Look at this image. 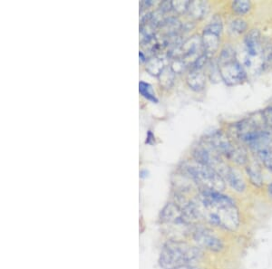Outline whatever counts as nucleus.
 <instances>
[{
	"instance_id": "nucleus-1",
	"label": "nucleus",
	"mask_w": 272,
	"mask_h": 269,
	"mask_svg": "<svg viewBox=\"0 0 272 269\" xmlns=\"http://www.w3.org/2000/svg\"><path fill=\"white\" fill-rule=\"evenodd\" d=\"M194 202L201 222L226 235L240 232L244 218L234 198L224 192L201 189Z\"/></svg>"
},
{
	"instance_id": "nucleus-2",
	"label": "nucleus",
	"mask_w": 272,
	"mask_h": 269,
	"mask_svg": "<svg viewBox=\"0 0 272 269\" xmlns=\"http://www.w3.org/2000/svg\"><path fill=\"white\" fill-rule=\"evenodd\" d=\"M190 237L194 245L203 249L204 252L211 255H224L229 249L227 235L204 223L194 224L191 229Z\"/></svg>"
},
{
	"instance_id": "nucleus-3",
	"label": "nucleus",
	"mask_w": 272,
	"mask_h": 269,
	"mask_svg": "<svg viewBox=\"0 0 272 269\" xmlns=\"http://www.w3.org/2000/svg\"><path fill=\"white\" fill-rule=\"evenodd\" d=\"M219 65V64H218ZM220 78L228 85H237L247 79L246 71L237 59L219 65Z\"/></svg>"
},
{
	"instance_id": "nucleus-4",
	"label": "nucleus",
	"mask_w": 272,
	"mask_h": 269,
	"mask_svg": "<svg viewBox=\"0 0 272 269\" xmlns=\"http://www.w3.org/2000/svg\"><path fill=\"white\" fill-rule=\"evenodd\" d=\"M205 141L210 145L221 157H224L229 161L233 155L238 144H235L228 135L223 132H215L209 134Z\"/></svg>"
},
{
	"instance_id": "nucleus-5",
	"label": "nucleus",
	"mask_w": 272,
	"mask_h": 269,
	"mask_svg": "<svg viewBox=\"0 0 272 269\" xmlns=\"http://www.w3.org/2000/svg\"><path fill=\"white\" fill-rule=\"evenodd\" d=\"M224 180L226 184L236 193L243 194L244 192H246L248 189L246 181L238 168L230 166L224 175Z\"/></svg>"
},
{
	"instance_id": "nucleus-6",
	"label": "nucleus",
	"mask_w": 272,
	"mask_h": 269,
	"mask_svg": "<svg viewBox=\"0 0 272 269\" xmlns=\"http://www.w3.org/2000/svg\"><path fill=\"white\" fill-rule=\"evenodd\" d=\"M247 52L251 57H256L262 52V39L261 32L252 29L249 32L244 39Z\"/></svg>"
},
{
	"instance_id": "nucleus-7",
	"label": "nucleus",
	"mask_w": 272,
	"mask_h": 269,
	"mask_svg": "<svg viewBox=\"0 0 272 269\" xmlns=\"http://www.w3.org/2000/svg\"><path fill=\"white\" fill-rule=\"evenodd\" d=\"M202 43L204 54H206L208 57H210L214 55L220 47V36L211 32L204 30L202 36Z\"/></svg>"
},
{
	"instance_id": "nucleus-8",
	"label": "nucleus",
	"mask_w": 272,
	"mask_h": 269,
	"mask_svg": "<svg viewBox=\"0 0 272 269\" xmlns=\"http://www.w3.org/2000/svg\"><path fill=\"white\" fill-rule=\"evenodd\" d=\"M245 171L249 181L252 186L261 189L264 185V180L262 176V171L257 162H250L245 166Z\"/></svg>"
},
{
	"instance_id": "nucleus-9",
	"label": "nucleus",
	"mask_w": 272,
	"mask_h": 269,
	"mask_svg": "<svg viewBox=\"0 0 272 269\" xmlns=\"http://www.w3.org/2000/svg\"><path fill=\"white\" fill-rule=\"evenodd\" d=\"M186 81L189 86L197 92L204 90L206 86V75L202 70L190 71Z\"/></svg>"
},
{
	"instance_id": "nucleus-10",
	"label": "nucleus",
	"mask_w": 272,
	"mask_h": 269,
	"mask_svg": "<svg viewBox=\"0 0 272 269\" xmlns=\"http://www.w3.org/2000/svg\"><path fill=\"white\" fill-rule=\"evenodd\" d=\"M188 11L195 19H202L209 12V5L204 1H193L190 2Z\"/></svg>"
},
{
	"instance_id": "nucleus-11",
	"label": "nucleus",
	"mask_w": 272,
	"mask_h": 269,
	"mask_svg": "<svg viewBox=\"0 0 272 269\" xmlns=\"http://www.w3.org/2000/svg\"><path fill=\"white\" fill-rule=\"evenodd\" d=\"M158 77L160 80V84L163 88H171V86L173 85V82H174L175 72H173L172 68L165 67Z\"/></svg>"
},
{
	"instance_id": "nucleus-12",
	"label": "nucleus",
	"mask_w": 272,
	"mask_h": 269,
	"mask_svg": "<svg viewBox=\"0 0 272 269\" xmlns=\"http://www.w3.org/2000/svg\"><path fill=\"white\" fill-rule=\"evenodd\" d=\"M163 63L160 58L157 57H152L151 59H149L146 63V70L150 72L152 75L159 76L161 74V72L164 69Z\"/></svg>"
},
{
	"instance_id": "nucleus-13",
	"label": "nucleus",
	"mask_w": 272,
	"mask_h": 269,
	"mask_svg": "<svg viewBox=\"0 0 272 269\" xmlns=\"http://www.w3.org/2000/svg\"><path fill=\"white\" fill-rule=\"evenodd\" d=\"M231 9L237 15L243 16L251 10V3L250 1H246V0L234 1L231 3Z\"/></svg>"
},
{
	"instance_id": "nucleus-14",
	"label": "nucleus",
	"mask_w": 272,
	"mask_h": 269,
	"mask_svg": "<svg viewBox=\"0 0 272 269\" xmlns=\"http://www.w3.org/2000/svg\"><path fill=\"white\" fill-rule=\"evenodd\" d=\"M233 60H236L235 49L230 45H228V46H225L222 48L217 62L219 65H220V64L231 62Z\"/></svg>"
},
{
	"instance_id": "nucleus-15",
	"label": "nucleus",
	"mask_w": 272,
	"mask_h": 269,
	"mask_svg": "<svg viewBox=\"0 0 272 269\" xmlns=\"http://www.w3.org/2000/svg\"><path fill=\"white\" fill-rule=\"evenodd\" d=\"M139 92L148 101H151L152 103L157 104L158 99L156 98L155 94L152 92V85L150 83H145V82H142V81L140 82V83H139Z\"/></svg>"
},
{
	"instance_id": "nucleus-16",
	"label": "nucleus",
	"mask_w": 272,
	"mask_h": 269,
	"mask_svg": "<svg viewBox=\"0 0 272 269\" xmlns=\"http://www.w3.org/2000/svg\"><path fill=\"white\" fill-rule=\"evenodd\" d=\"M248 28L246 21L241 18H236L234 20L231 21L230 24V31L236 35H241L246 31Z\"/></svg>"
},
{
	"instance_id": "nucleus-17",
	"label": "nucleus",
	"mask_w": 272,
	"mask_h": 269,
	"mask_svg": "<svg viewBox=\"0 0 272 269\" xmlns=\"http://www.w3.org/2000/svg\"><path fill=\"white\" fill-rule=\"evenodd\" d=\"M259 160L272 173V150H262L257 153Z\"/></svg>"
},
{
	"instance_id": "nucleus-18",
	"label": "nucleus",
	"mask_w": 272,
	"mask_h": 269,
	"mask_svg": "<svg viewBox=\"0 0 272 269\" xmlns=\"http://www.w3.org/2000/svg\"><path fill=\"white\" fill-rule=\"evenodd\" d=\"M262 58L265 64L272 62V41H262Z\"/></svg>"
},
{
	"instance_id": "nucleus-19",
	"label": "nucleus",
	"mask_w": 272,
	"mask_h": 269,
	"mask_svg": "<svg viewBox=\"0 0 272 269\" xmlns=\"http://www.w3.org/2000/svg\"><path fill=\"white\" fill-rule=\"evenodd\" d=\"M222 29H223L222 21L220 20V17H214L204 30H207L218 36H220V34L222 33Z\"/></svg>"
},
{
	"instance_id": "nucleus-20",
	"label": "nucleus",
	"mask_w": 272,
	"mask_h": 269,
	"mask_svg": "<svg viewBox=\"0 0 272 269\" xmlns=\"http://www.w3.org/2000/svg\"><path fill=\"white\" fill-rule=\"evenodd\" d=\"M262 116L264 125L272 129V106L264 109L262 111Z\"/></svg>"
},
{
	"instance_id": "nucleus-21",
	"label": "nucleus",
	"mask_w": 272,
	"mask_h": 269,
	"mask_svg": "<svg viewBox=\"0 0 272 269\" xmlns=\"http://www.w3.org/2000/svg\"><path fill=\"white\" fill-rule=\"evenodd\" d=\"M189 5H190V1H174L172 2V5L174 10L177 13H183L185 11H188Z\"/></svg>"
},
{
	"instance_id": "nucleus-22",
	"label": "nucleus",
	"mask_w": 272,
	"mask_h": 269,
	"mask_svg": "<svg viewBox=\"0 0 272 269\" xmlns=\"http://www.w3.org/2000/svg\"><path fill=\"white\" fill-rule=\"evenodd\" d=\"M173 9V5H172V2H169V1H164L161 4L160 6V11L162 13H167L169 11H171Z\"/></svg>"
},
{
	"instance_id": "nucleus-23",
	"label": "nucleus",
	"mask_w": 272,
	"mask_h": 269,
	"mask_svg": "<svg viewBox=\"0 0 272 269\" xmlns=\"http://www.w3.org/2000/svg\"><path fill=\"white\" fill-rule=\"evenodd\" d=\"M154 140H155L154 135H153V134H152L151 131H149L148 134H147L146 141H145V143H146V144H152V143L154 142Z\"/></svg>"
},
{
	"instance_id": "nucleus-24",
	"label": "nucleus",
	"mask_w": 272,
	"mask_h": 269,
	"mask_svg": "<svg viewBox=\"0 0 272 269\" xmlns=\"http://www.w3.org/2000/svg\"><path fill=\"white\" fill-rule=\"evenodd\" d=\"M266 192H267L268 197L270 198V199H271L272 201V181L271 183H269V184H268Z\"/></svg>"
},
{
	"instance_id": "nucleus-25",
	"label": "nucleus",
	"mask_w": 272,
	"mask_h": 269,
	"mask_svg": "<svg viewBox=\"0 0 272 269\" xmlns=\"http://www.w3.org/2000/svg\"><path fill=\"white\" fill-rule=\"evenodd\" d=\"M147 174H148V171H141V173H140V176H141V178H145V177L148 176Z\"/></svg>"
},
{
	"instance_id": "nucleus-26",
	"label": "nucleus",
	"mask_w": 272,
	"mask_h": 269,
	"mask_svg": "<svg viewBox=\"0 0 272 269\" xmlns=\"http://www.w3.org/2000/svg\"><path fill=\"white\" fill-rule=\"evenodd\" d=\"M139 57H140V59H141V62H143V61H145V56L143 55V53L142 52L139 53Z\"/></svg>"
},
{
	"instance_id": "nucleus-27",
	"label": "nucleus",
	"mask_w": 272,
	"mask_h": 269,
	"mask_svg": "<svg viewBox=\"0 0 272 269\" xmlns=\"http://www.w3.org/2000/svg\"><path fill=\"white\" fill-rule=\"evenodd\" d=\"M202 269V268H197V267H196V268H195V269Z\"/></svg>"
}]
</instances>
